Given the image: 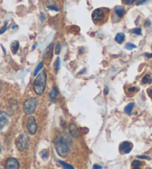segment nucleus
<instances>
[{
  "label": "nucleus",
  "mask_w": 152,
  "mask_h": 169,
  "mask_svg": "<svg viewBox=\"0 0 152 169\" xmlns=\"http://www.w3.org/2000/svg\"><path fill=\"white\" fill-rule=\"evenodd\" d=\"M70 140L68 137L63 135H59L54 140V146L58 154L62 157H66L69 153Z\"/></svg>",
  "instance_id": "obj_1"
},
{
  "label": "nucleus",
  "mask_w": 152,
  "mask_h": 169,
  "mask_svg": "<svg viewBox=\"0 0 152 169\" xmlns=\"http://www.w3.org/2000/svg\"><path fill=\"white\" fill-rule=\"evenodd\" d=\"M110 15V11L106 7H100L93 11L91 17L96 25H103L108 21Z\"/></svg>",
  "instance_id": "obj_2"
},
{
  "label": "nucleus",
  "mask_w": 152,
  "mask_h": 169,
  "mask_svg": "<svg viewBox=\"0 0 152 169\" xmlns=\"http://www.w3.org/2000/svg\"><path fill=\"white\" fill-rule=\"evenodd\" d=\"M47 74L45 71H41L38 74L34 82V90L37 95H42L45 91L46 86Z\"/></svg>",
  "instance_id": "obj_3"
},
{
  "label": "nucleus",
  "mask_w": 152,
  "mask_h": 169,
  "mask_svg": "<svg viewBox=\"0 0 152 169\" xmlns=\"http://www.w3.org/2000/svg\"><path fill=\"white\" fill-rule=\"evenodd\" d=\"M36 105H37V100H36V98H29V99H28V100L25 102V103H24V112L26 114H28V115L33 114L35 112Z\"/></svg>",
  "instance_id": "obj_4"
},
{
  "label": "nucleus",
  "mask_w": 152,
  "mask_h": 169,
  "mask_svg": "<svg viewBox=\"0 0 152 169\" xmlns=\"http://www.w3.org/2000/svg\"><path fill=\"white\" fill-rule=\"evenodd\" d=\"M29 137L26 133H22L16 140V148L20 151H23L28 148Z\"/></svg>",
  "instance_id": "obj_5"
},
{
  "label": "nucleus",
  "mask_w": 152,
  "mask_h": 169,
  "mask_svg": "<svg viewBox=\"0 0 152 169\" xmlns=\"http://www.w3.org/2000/svg\"><path fill=\"white\" fill-rule=\"evenodd\" d=\"M27 128L30 135H34V134L36 133V131H37V129H38L37 123H36V119H35V118H34L33 116H30L28 120Z\"/></svg>",
  "instance_id": "obj_6"
},
{
  "label": "nucleus",
  "mask_w": 152,
  "mask_h": 169,
  "mask_svg": "<svg viewBox=\"0 0 152 169\" xmlns=\"http://www.w3.org/2000/svg\"><path fill=\"white\" fill-rule=\"evenodd\" d=\"M133 148V144L128 141H124L120 145L119 151L122 154H126L130 153Z\"/></svg>",
  "instance_id": "obj_7"
},
{
  "label": "nucleus",
  "mask_w": 152,
  "mask_h": 169,
  "mask_svg": "<svg viewBox=\"0 0 152 169\" xmlns=\"http://www.w3.org/2000/svg\"><path fill=\"white\" fill-rule=\"evenodd\" d=\"M20 168V163L18 160L13 157L7 159L5 164V169H19Z\"/></svg>",
  "instance_id": "obj_8"
},
{
  "label": "nucleus",
  "mask_w": 152,
  "mask_h": 169,
  "mask_svg": "<svg viewBox=\"0 0 152 169\" xmlns=\"http://www.w3.org/2000/svg\"><path fill=\"white\" fill-rule=\"evenodd\" d=\"M9 121V116L7 112L0 110V130H2L5 128L6 125Z\"/></svg>",
  "instance_id": "obj_9"
},
{
  "label": "nucleus",
  "mask_w": 152,
  "mask_h": 169,
  "mask_svg": "<svg viewBox=\"0 0 152 169\" xmlns=\"http://www.w3.org/2000/svg\"><path fill=\"white\" fill-rule=\"evenodd\" d=\"M69 132L70 134L73 137V138H79V129L75 124H71L69 125Z\"/></svg>",
  "instance_id": "obj_10"
},
{
  "label": "nucleus",
  "mask_w": 152,
  "mask_h": 169,
  "mask_svg": "<svg viewBox=\"0 0 152 169\" xmlns=\"http://www.w3.org/2000/svg\"><path fill=\"white\" fill-rule=\"evenodd\" d=\"M53 47H54L53 43H50L48 46L47 47L45 52H44V54H43V58H44V59H51L52 57H53Z\"/></svg>",
  "instance_id": "obj_11"
},
{
  "label": "nucleus",
  "mask_w": 152,
  "mask_h": 169,
  "mask_svg": "<svg viewBox=\"0 0 152 169\" xmlns=\"http://www.w3.org/2000/svg\"><path fill=\"white\" fill-rule=\"evenodd\" d=\"M114 13L117 17L120 18V19H122L124 16V15H125V10L122 6H116L114 8Z\"/></svg>",
  "instance_id": "obj_12"
},
{
  "label": "nucleus",
  "mask_w": 152,
  "mask_h": 169,
  "mask_svg": "<svg viewBox=\"0 0 152 169\" xmlns=\"http://www.w3.org/2000/svg\"><path fill=\"white\" fill-rule=\"evenodd\" d=\"M58 94H59V90L56 87H54L52 88V90L50 91V94H49V97H50V100L52 102H55L56 98H57Z\"/></svg>",
  "instance_id": "obj_13"
},
{
  "label": "nucleus",
  "mask_w": 152,
  "mask_h": 169,
  "mask_svg": "<svg viewBox=\"0 0 152 169\" xmlns=\"http://www.w3.org/2000/svg\"><path fill=\"white\" fill-rule=\"evenodd\" d=\"M125 36L123 33H118L116 34V36H115V41L118 44H122L123 42V41L125 40Z\"/></svg>",
  "instance_id": "obj_14"
},
{
  "label": "nucleus",
  "mask_w": 152,
  "mask_h": 169,
  "mask_svg": "<svg viewBox=\"0 0 152 169\" xmlns=\"http://www.w3.org/2000/svg\"><path fill=\"white\" fill-rule=\"evenodd\" d=\"M19 48H20V43L18 41H13L11 44V49L12 50L13 53H16V52L18 51Z\"/></svg>",
  "instance_id": "obj_15"
},
{
  "label": "nucleus",
  "mask_w": 152,
  "mask_h": 169,
  "mask_svg": "<svg viewBox=\"0 0 152 169\" xmlns=\"http://www.w3.org/2000/svg\"><path fill=\"white\" fill-rule=\"evenodd\" d=\"M143 84H151L152 83V77L150 74L145 75L143 78L142 79Z\"/></svg>",
  "instance_id": "obj_16"
},
{
  "label": "nucleus",
  "mask_w": 152,
  "mask_h": 169,
  "mask_svg": "<svg viewBox=\"0 0 152 169\" xmlns=\"http://www.w3.org/2000/svg\"><path fill=\"white\" fill-rule=\"evenodd\" d=\"M134 106V102H130V103L128 104L125 107V108H124V111L127 114H130L131 113L133 110V108Z\"/></svg>",
  "instance_id": "obj_17"
},
{
  "label": "nucleus",
  "mask_w": 152,
  "mask_h": 169,
  "mask_svg": "<svg viewBox=\"0 0 152 169\" xmlns=\"http://www.w3.org/2000/svg\"><path fill=\"white\" fill-rule=\"evenodd\" d=\"M142 163L143 162L140 160H134L131 164L133 169H140V167L142 166Z\"/></svg>",
  "instance_id": "obj_18"
},
{
  "label": "nucleus",
  "mask_w": 152,
  "mask_h": 169,
  "mask_svg": "<svg viewBox=\"0 0 152 169\" xmlns=\"http://www.w3.org/2000/svg\"><path fill=\"white\" fill-rule=\"evenodd\" d=\"M60 64H61L60 59H59V57H57L54 63V70H55L56 73H57L58 71H59V68H60Z\"/></svg>",
  "instance_id": "obj_19"
},
{
  "label": "nucleus",
  "mask_w": 152,
  "mask_h": 169,
  "mask_svg": "<svg viewBox=\"0 0 152 169\" xmlns=\"http://www.w3.org/2000/svg\"><path fill=\"white\" fill-rule=\"evenodd\" d=\"M58 162L60 163V165L63 166L64 169H74V168H73V166L69 165V164L67 163V162H63V161H61V160H58Z\"/></svg>",
  "instance_id": "obj_20"
},
{
  "label": "nucleus",
  "mask_w": 152,
  "mask_h": 169,
  "mask_svg": "<svg viewBox=\"0 0 152 169\" xmlns=\"http://www.w3.org/2000/svg\"><path fill=\"white\" fill-rule=\"evenodd\" d=\"M43 66H44V62H41L39 63V65H37V67L36 68L35 71H34V76H37L38 73H40V71H41L42 68H43Z\"/></svg>",
  "instance_id": "obj_21"
},
{
  "label": "nucleus",
  "mask_w": 152,
  "mask_h": 169,
  "mask_svg": "<svg viewBox=\"0 0 152 169\" xmlns=\"http://www.w3.org/2000/svg\"><path fill=\"white\" fill-rule=\"evenodd\" d=\"M136 48H137V45H135V44L131 42H128L125 44V48L128 50H131Z\"/></svg>",
  "instance_id": "obj_22"
},
{
  "label": "nucleus",
  "mask_w": 152,
  "mask_h": 169,
  "mask_svg": "<svg viewBox=\"0 0 152 169\" xmlns=\"http://www.w3.org/2000/svg\"><path fill=\"white\" fill-rule=\"evenodd\" d=\"M40 155H41V157L43 160H45V159H48V152L46 150H43V151H41Z\"/></svg>",
  "instance_id": "obj_23"
},
{
  "label": "nucleus",
  "mask_w": 152,
  "mask_h": 169,
  "mask_svg": "<svg viewBox=\"0 0 152 169\" xmlns=\"http://www.w3.org/2000/svg\"><path fill=\"white\" fill-rule=\"evenodd\" d=\"M61 50V46H60V42H57L56 44V48H55V53L56 54H59Z\"/></svg>",
  "instance_id": "obj_24"
},
{
  "label": "nucleus",
  "mask_w": 152,
  "mask_h": 169,
  "mask_svg": "<svg viewBox=\"0 0 152 169\" xmlns=\"http://www.w3.org/2000/svg\"><path fill=\"white\" fill-rule=\"evenodd\" d=\"M131 33L134 34H137V35H141L142 34V29L140 28H134L131 30Z\"/></svg>",
  "instance_id": "obj_25"
},
{
  "label": "nucleus",
  "mask_w": 152,
  "mask_h": 169,
  "mask_svg": "<svg viewBox=\"0 0 152 169\" xmlns=\"http://www.w3.org/2000/svg\"><path fill=\"white\" fill-rule=\"evenodd\" d=\"M149 0H137V5H144L145 3H146L147 2H149Z\"/></svg>",
  "instance_id": "obj_26"
},
{
  "label": "nucleus",
  "mask_w": 152,
  "mask_h": 169,
  "mask_svg": "<svg viewBox=\"0 0 152 169\" xmlns=\"http://www.w3.org/2000/svg\"><path fill=\"white\" fill-rule=\"evenodd\" d=\"M48 7L49 9H50V10H53V11H59V8L57 7V6L56 5H48Z\"/></svg>",
  "instance_id": "obj_27"
},
{
  "label": "nucleus",
  "mask_w": 152,
  "mask_h": 169,
  "mask_svg": "<svg viewBox=\"0 0 152 169\" xmlns=\"http://www.w3.org/2000/svg\"><path fill=\"white\" fill-rule=\"evenodd\" d=\"M7 26H6V25H4L3 27H2V28H0V34H3V33H5L7 30Z\"/></svg>",
  "instance_id": "obj_28"
},
{
  "label": "nucleus",
  "mask_w": 152,
  "mask_h": 169,
  "mask_svg": "<svg viewBox=\"0 0 152 169\" xmlns=\"http://www.w3.org/2000/svg\"><path fill=\"white\" fill-rule=\"evenodd\" d=\"M138 89H137L136 87H131L129 88H128V92H131V93H133V92H136L137 91Z\"/></svg>",
  "instance_id": "obj_29"
},
{
  "label": "nucleus",
  "mask_w": 152,
  "mask_h": 169,
  "mask_svg": "<svg viewBox=\"0 0 152 169\" xmlns=\"http://www.w3.org/2000/svg\"><path fill=\"white\" fill-rule=\"evenodd\" d=\"M147 94L152 99V88H150L147 90Z\"/></svg>",
  "instance_id": "obj_30"
},
{
  "label": "nucleus",
  "mask_w": 152,
  "mask_h": 169,
  "mask_svg": "<svg viewBox=\"0 0 152 169\" xmlns=\"http://www.w3.org/2000/svg\"><path fill=\"white\" fill-rule=\"evenodd\" d=\"M151 25V22L150 20H147V21L145 22V27H146V28L150 27Z\"/></svg>",
  "instance_id": "obj_31"
},
{
  "label": "nucleus",
  "mask_w": 152,
  "mask_h": 169,
  "mask_svg": "<svg viewBox=\"0 0 152 169\" xmlns=\"http://www.w3.org/2000/svg\"><path fill=\"white\" fill-rule=\"evenodd\" d=\"M102 167L100 166H99L97 164H95L94 166H93V169H102Z\"/></svg>",
  "instance_id": "obj_32"
},
{
  "label": "nucleus",
  "mask_w": 152,
  "mask_h": 169,
  "mask_svg": "<svg viewBox=\"0 0 152 169\" xmlns=\"http://www.w3.org/2000/svg\"><path fill=\"white\" fill-rule=\"evenodd\" d=\"M138 158H140V159H146V160H150V158H149V157H146V156H138Z\"/></svg>",
  "instance_id": "obj_33"
},
{
  "label": "nucleus",
  "mask_w": 152,
  "mask_h": 169,
  "mask_svg": "<svg viewBox=\"0 0 152 169\" xmlns=\"http://www.w3.org/2000/svg\"><path fill=\"white\" fill-rule=\"evenodd\" d=\"M109 92V90H108V88L106 87L105 88V91H104V93H105V94H108Z\"/></svg>",
  "instance_id": "obj_34"
},
{
  "label": "nucleus",
  "mask_w": 152,
  "mask_h": 169,
  "mask_svg": "<svg viewBox=\"0 0 152 169\" xmlns=\"http://www.w3.org/2000/svg\"><path fill=\"white\" fill-rule=\"evenodd\" d=\"M145 57H148V58H152V53H145Z\"/></svg>",
  "instance_id": "obj_35"
},
{
  "label": "nucleus",
  "mask_w": 152,
  "mask_h": 169,
  "mask_svg": "<svg viewBox=\"0 0 152 169\" xmlns=\"http://www.w3.org/2000/svg\"><path fill=\"white\" fill-rule=\"evenodd\" d=\"M41 16H42V21H44L45 20V16H44V14H43V13H41Z\"/></svg>",
  "instance_id": "obj_36"
},
{
  "label": "nucleus",
  "mask_w": 152,
  "mask_h": 169,
  "mask_svg": "<svg viewBox=\"0 0 152 169\" xmlns=\"http://www.w3.org/2000/svg\"><path fill=\"white\" fill-rule=\"evenodd\" d=\"M1 89H2V82L0 81V91H1Z\"/></svg>",
  "instance_id": "obj_37"
},
{
  "label": "nucleus",
  "mask_w": 152,
  "mask_h": 169,
  "mask_svg": "<svg viewBox=\"0 0 152 169\" xmlns=\"http://www.w3.org/2000/svg\"><path fill=\"white\" fill-rule=\"evenodd\" d=\"M1 151H2V148H1V145H0V153H1Z\"/></svg>",
  "instance_id": "obj_38"
},
{
  "label": "nucleus",
  "mask_w": 152,
  "mask_h": 169,
  "mask_svg": "<svg viewBox=\"0 0 152 169\" xmlns=\"http://www.w3.org/2000/svg\"><path fill=\"white\" fill-rule=\"evenodd\" d=\"M0 169H1V168H0Z\"/></svg>",
  "instance_id": "obj_39"
}]
</instances>
